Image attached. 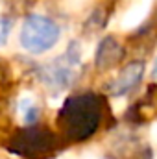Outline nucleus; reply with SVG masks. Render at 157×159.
I'll return each mask as SVG.
<instances>
[{
	"instance_id": "1",
	"label": "nucleus",
	"mask_w": 157,
	"mask_h": 159,
	"mask_svg": "<svg viewBox=\"0 0 157 159\" xmlns=\"http://www.w3.org/2000/svg\"><path fill=\"white\" fill-rule=\"evenodd\" d=\"M61 39V28L44 15H30L19 32V43L24 52L41 56L52 50Z\"/></svg>"
},
{
	"instance_id": "2",
	"label": "nucleus",
	"mask_w": 157,
	"mask_h": 159,
	"mask_svg": "<svg viewBox=\"0 0 157 159\" xmlns=\"http://www.w3.org/2000/svg\"><path fill=\"white\" fill-rule=\"evenodd\" d=\"M78 50L70 48L65 56L57 57L56 61L48 63L44 69H43V81L50 87V89H67L74 78L78 74V69H79V57Z\"/></svg>"
},
{
	"instance_id": "3",
	"label": "nucleus",
	"mask_w": 157,
	"mask_h": 159,
	"mask_svg": "<svg viewBox=\"0 0 157 159\" xmlns=\"http://www.w3.org/2000/svg\"><path fill=\"white\" fill-rule=\"evenodd\" d=\"M150 9H152V0H131L118 19V28L122 32L135 30L146 20V17L150 15Z\"/></svg>"
},
{
	"instance_id": "4",
	"label": "nucleus",
	"mask_w": 157,
	"mask_h": 159,
	"mask_svg": "<svg viewBox=\"0 0 157 159\" xmlns=\"http://www.w3.org/2000/svg\"><path fill=\"white\" fill-rule=\"evenodd\" d=\"M142 72H144V65L142 63H129L115 80L113 83V93L117 96H124L129 89H133L137 85V81L142 78Z\"/></svg>"
},
{
	"instance_id": "5",
	"label": "nucleus",
	"mask_w": 157,
	"mask_h": 159,
	"mask_svg": "<svg viewBox=\"0 0 157 159\" xmlns=\"http://www.w3.org/2000/svg\"><path fill=\"white\" fill-rule=\"evenodd\" d=\"M17 115H19V120L22 124H26V126L34 124L35 120L39 119V106H37L35 96L30 91H22L19 94V100H17Z\"/></svg>"
},
{
	"instance_id": "6",
	"label": "nucleus",
	"mask_w": 157,
	"mask_h": 159,
	"mask_svg": "<svg viewBox=\"0 0 157 159\" xmlns=\"http://www.w3.org/2000/svg\"><path fill=\"white\" fill-rule=\"evenodd\" d=\"M9 34H11V20L0 17V48L6 46V43L9 39Z\"/></svg>"
},
{
	"instance_id": "7",
	"label": "nucleus",
	"mask_w": 157,
	"mask_h": 159,
	"mask_svg": "<svg viewBox=\"0 0 157 159\" xmlns=\"http://www.w3.org/2000/svg\"><path fill=\"white\" fill-rule=\"evenodd\" d=\"M87 2H89V0H63V7H65L67 11L74 13V11H79Z\"/></svg>"
},
{
	"instance_id": "8",
	"label": "nucleus",
	"mask_w": 157,
	"mask_h": 159,
	"mask_svg": "<svg viewBox=\"0 0 157 159\" xmlns=\"http://www.w3.org/2000/svg\"><path fill=\"white\" fill-rule=\"evenodd\" d=\"M150 139H152L154 144H157V122H154L152 128H150Z\"/></svg>"
},
{
	"instance_id": "9",
	"label": "nucleus",
	"mask_w": 157,
	"mask_h": 159,
	"mask_svg": "<svg viewBox=\"0 0 157 159\" xmlns=\"http://www.w3.org/2000/svg\"><path fill=\"white\" fill-rule=\"evenodd\" d=\"M81 159H100V156L98 154H92V152H85L81 156Z\"/></svg>"
},
{
	"instance_id": "10",
	"label": "nucleus",
	"mask_w": 157,
	"mask_h": 159,
	"mask_svg": "<svg viewBox=\"0 0 157 159\" xmlns=\"http://www.w3.org/2000/svg\"><path fill=\"white\" fill-rule=\"evenodd\" d=\"M154 76L157 78V59H155V65H154Z\"/></svg>"
},
{
	"instance_id": "11",
	"label": "nucleus",
	"mask_w": 157,
	"mask_h": 159,
	"mask_svg": "<svg viewBox=\"0 0 157 159\" xmlns=\"http://www.w3.org/2000/svg\"><path fill=\"white\" fill-rule=\"evenodd\" d=\"M61 159H70V157H61Z\"/></svg>"
},
{
	"instance_id": "12",
	"label": "nucleus",
	"mask_w": 157,
	"mask_h": 159,
	"mask_svg": "<svg viewBox=\"0 0 157 159\" xmlns=\"http://www.w3.org/2000/svg\"><path fill=\"white\" fill-rule=\"evenodd\" d=\"M154 159H157V156H155V157H154Z\"/></svg>"
}]
</instances>
